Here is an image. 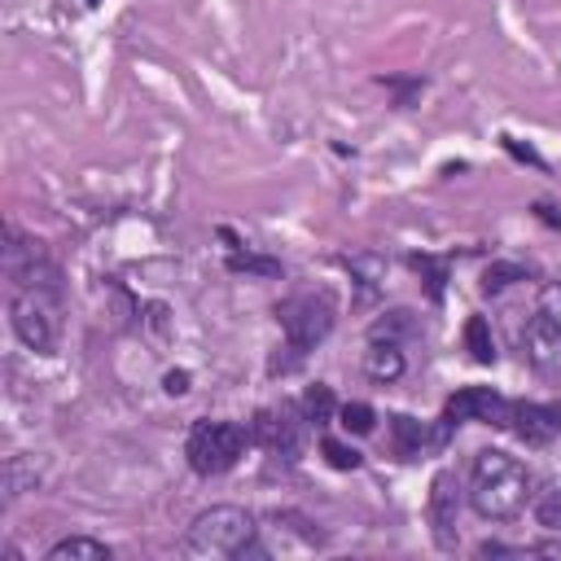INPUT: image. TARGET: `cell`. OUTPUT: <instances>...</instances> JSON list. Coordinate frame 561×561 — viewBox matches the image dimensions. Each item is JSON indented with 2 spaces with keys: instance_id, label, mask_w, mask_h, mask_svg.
Listing matches in <instances>:
<instances>
[{
  "instance_id": "cell-1",
  "label": "cell",
  "mask_w": 561,
  "mask_h": 561,
  "mask_svg": "<svg viewBox=\"0 0 561 561\" xmlns=\"http://www.w3.org/2000/svg\"><path fill=\"white\" fill-rule=\"evenodd\" d=\"M535 495L530 469L508 451H478L469 469V508L482 522H513Z\"/></svg>"
},
{
  "instance_id": "cell-2",
  "label": "cell",
  "mask_w": 561,
  "mask_h": 561,
  "mask_svg": "<svg viewBox=\"0 0 561 561\" xmlns=\"http://www.w3.org/2000/svg\"><path fill=\"white\" fill-rule=\"evenodd\" d=\"M250 548H254V517L237 504H215V508L197 513V522L184 535V552L202 557V561L245 557Z\"/></svg>"
},
{
  "instance_id": "cell-3",
  "label": "cell",
  "mask_w": 561,
  "mask_h": 561,
  "mask_svg": "<svg viewBox=\"0 0 561 561\" xmlns=\"http://www.w3.org/2000/svg\"><path fill=\"white\" fill-rule=\"evenodd\" d=\"M245 443H250V430L237 425V421H197V425L188 430L184 456H188L193 473L210 478V473H228V469L241 460Z\"/></svg>"
},
{
  "instance_id": "cell-4",
  "label": "cell",
  "mask_w": 561,
  "mask_h": 561,
  "mask_svg": "<svg viewBox=\"0 0 561 561\" xmlns=\"http://www.w3.org/2000/svg\"><path fill=\"white\" fill-rule=\"evenodd\" d=\"M57 294L48 289H18L13 302H9V320H13V333L22 337V346L48 355L57 346Z\"/></svg>"
},
{
  "instance_id": "cell-5",
  "label": "cell",
  "mask_w": 561,
  "mask_h": 561,
  "mask_svg": "<svg viewBox=\"0 0 561 561\" xmlns=\"http://www.w3.org/2000/svg\"><path fill=\"white\" fill-rule=\"evenodd\" d=\"M280 329L289 337L294 355H307L316 342L329 337L333 329V302L324 294H298L289 302H280Z\"/></svg>"
},
{
  "instance_id": "cell-6",
  "label": "cell",
  "mask_w": 561,
  "mask_h": 561,
  "mask_svg": "<svg viewBox=\"0 0 561 561\" xmlns=\"http://www.w3.org/2000/svg\"><path fill=\"white\" fill-rule=\"evenodd\" d=\"M517 351H522V359H526L535 373H543V377H557V373H561V329H557L548 316L535 311V316L522 324Z\"/></svg>"
},
{
  "instance_id": "cell-7",
  "label": "cell",
  "mask_w": 561,
  "mask_h": 561,
  "mask_svg": "<svg viewBox=\"0 0 561 561\" xmlns=\"http://www.w3.org/2000/svg\"><path fill=\"white\" fill-rule=\"evenodd\" d=\"M508 399L504 394H495L491 386H465V390H456L451 399H447V408H443V421L447 425H456V421H482V425H508Z\"/></svg>"
},
{
  "instance_id": "cell-8",
  "label": "cell",
  "mask_w": 561,
  "mask_h": 561,
  "mask_svg": "<svg viewBox=\"0 0 561 561\" xmlns=\"http://www.w3.org/2000/svg\"><path fill=\"white\" fill-rule=\"evenodd\" d=\"M302 421L307 416H294V408H263L250 421V443H259L267 451H280V456H294L298 443H302Z\"/></svg>"
},
{
  "instance_id": "cell-9",
  "label": "cell",
  "mask_w": 561,
  "mask_h": 561,
  "mask_svg": "<svg viewBox=\"0 0 561 561\" xmlns=\"http://www.w3.org/2000/svg\"><path fill=\"white\" fill-rule=\"evenodd\" d=\"M456 513H460L456 478L451 473H434V482H430V526H434V543L438 548H456Z\"/></svg>"
},
{
  "instance_id": "cell-10",
  "label": "cell",
  "mask_w": 561,
  "mask_h": 561,
  "mask_svg": "<svg viewBox=\"0 0 561 561\" xmlns=\"http://www.w3.org/2000/svg\"><path fill=\"white\" fill-rule=\"evenodd\" d=\"M508 425H513V430H517V438H522V443H530V447H543V443L557 434L552 412H548V408H539V403H513V408H508Z\"/></svg>"
},
{
  "instance_id": "cell-11",
  "label": "cell",
  "mask_w": 561,
  "mask_h": 561,
  "mask_svg": "<svg viewBox=\"0 0 561 561\" xmlns=\"http://www.w3.org/2000/svg\"><path fill=\"white\" fill-rule=\"evenodd\" d=\"M364 373H368L373 381H394V377H403V351H399L394 342L373 337V346H368V355H364Z\"/></svg>"
},
{
  "instance_id": "cell-12",
  "label": "cell",
  "mask_w": 561,
  "mask_h": 561,
  "mask_svg": "<svg viewBox=\"0 0 561 561\" xmlns=\"http://www.w3.org/2000/svg\"><path fill=\"white\" fill-rule=\"evenodd\" d=\"M443 434H430L421 421H412V416H394V451L403 456V460H416L430 443H438Z\"/></svg>"
},
{
  "instance_id": "cell-13",
  "label": "cell",
  "mask_w": 561,
  "mask_h": 561,
  "mask_svg": "<svg viewBox=\"0 0 561 561\" xmlns=\"http://www.w3.org/2000/svg\"><path fill=\"white\" fill-rule=\"evenodd\" d=\"M44 557H48V561H110V548H105L101 539L70 535V539H57Z\"/></svg>"
},
{
  "instance_id": "cell-14",
  "label": "cell",
  "mask_w": 561,
  "mask_h": 561,
  "mask_svg": "<svg viewBox=\"0 0 561 561\" xmlns=\"http://www.w3.org/2000/svg\"><path fill=\"white\" fill-rule=\"evenodd\" d=\"M35 478H39V469L31 456H9L4 460V500H18L22 491H31Z\"/></svg>"
},
{
  "instance_id": "cell-15",
  "label": "cell",
  "mask_w": 561,
  "mask_h": 561,
  "mask_svg": "<svg viewBox=\"0 0 561 561\" xmlns=\"http://www.w3.org/2000/svg\"><path fill=\"white\" fill-rule=\"evenodd\" d=\"M302 416H307V425H329V421L337 416L333 390H329V386H311V390L302 394Z\"/></svg>"
},
{
  "instance_id": "cell-16",
  "label": "cell",
  "mask_w": 561,
  "mask_h": 561,
  "mask_svg": "<svg viewBox=\"0 0 561 561\" xmlns=\"http://www.w3.org/2000/svg\"><path fill=\"white\" fill-rule=\"evenodd\" d=\"M465 346H469V355H473L478 364H495V342H491V324H486L482 316H473V320L465 324Z\"/></svg>"
},
{
  "instance_id": "cell-17",
  "label": "cell",
  "mask_w": 561,
  "mask_h": 561,
  "mask_svg": "<svg viewBox=\"0 0 561 561\" xmlns=\"http://www.w3.org/2000/svg\"><path fill=\"white\" fill-rule=\"evenodd\" d=\"M530 508H535V522L543 530H561V486H543L530 495Z\"/></svg>"
},
{
  "instance_id": "cell-18",
  "label": "cell",
  "mask_w": 561,
  "mask_h": 561,
  "mask_svg": "<svg viewBox=\"0 0 561 561\" xmlns=\"http://www.w3.org/2000/svg\"><path fill=\"white\" fill-rule=\"evenodd\" d=\"M373 421H377V416H373V408H368V403H359V399L337 408V425H342L346 434H368V430H373Z\"/></svg>"
},
{
  "instance_id": "cell-19",
  "label": "cell",
  "mask_w": 561,
  "mask_h": 561,
  "mask_svg": "<svg viewBox=\"0 0 561 561\" xmlns=\"http://www.w3.org/2000/svg\"><path fill=\"white\" fill-rule=\"evenodd\" d=\"M517 276H526V272H522V267H513V263H491V267H486V276H482V289H486V294H495V289H504V285H508V280H517Z\"/></svg>"
},
{
  "instance_id": "cell-20",
  "label": "cell",
  "mask_w": 561,
  "mask_h": 561,
  "mask_svg": "<svg viewBox=\"0 0 561 561\" xmlns=\"http://www.w3.org/2000/svg\"><path fill=\"white\" fill-rule=\"evenodd\" d=\"M324 456H329L333 469H359V451L346 447V443H337V438H324Z\"/></svg>"
},
{
  "instance_id": "cell-21",
  "label": "cell",
  "mask_w": 561,
  "mask_h": 561,
  "mask_svg": "<svg viewBox=\"0 0 561 561\" xmlns=\"http://www.w3.org/2000/svg\"><path fill=\"white\" fill-rule=\"evenodd\" d=\"M539 316H548L561 329V280H552V285L539 289Z\"/></svg>"
},
{
  "instance_id": "cell-22",
  "label": "cell",
  "mask_w": 561,
  "mask_h": 561,
  "mask_svg": "<svg viewBox=\"0 0 561 561\" xmlns=\"http://www.w3.org/2000/svg\"><path fill=\"white\" fill-rule=\"evenodd\" d=\"M403 329H412V320H408V311H390V320H381L377 329H373V337H394V333H403Z\"/></svg>"
},
{
  "instance_id": "cell-23",
  "label": "cell",
  "mask_w": 561,
  "mask_h": 561,
  "mask_svg": "<svg viewBox=\"0 0 561 561\" xmlns=\"http://www.w3.org/2000/svg\"><path fill=\"white\" fill-rule=\"evenodd\" d=\"M412 267L430 272V294L438 298V294H443V276H447V272H443V263H434V259H412Z\"/></svg>"
},
{
  "instance_id": "cell-24",
  "label": "cell",
  "mask_w": 561,
  "mask_h": 561,
  "mask_svg": "<svg viewBox=\"0 0 561 561\" xmlns=\"http://www.w3.org/2000/svg\"><path fill=\"white\" fill-rule=\"evenodd\" d=\"M162 386H167V394H184L188 390V373H167Z\"/></svg>"
},
{
  "instance_id": "cell-25",
  "label": "cell",
  "mask_w": 561,
  "mask_h": 561,
  "mask_svg": "<svg viewBox=\"0 0 561 561\" xmlns=\"http://www.w3.org/2000/svg\"><path fill=\"white\" fill-rule=\"evenodd\" d=\"M548 412H552V421H557V430H561V403H548Z\"/></svg>"
},
{
  "instance_id": "cell-26",
  "label": "cell",
  "mask_w": 561,
  "mask_h": 561,
  "mask_svg": "<svg viewBox=\"0 0 561 561\" xmlns=\"http://www.w3.org/2000/svg\"><path fill=\"white\" fill-rule=\"evenodd\" d=\"M83 4H101V0H83Z\"/></svg>"
}]
</instances>
